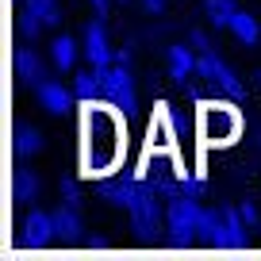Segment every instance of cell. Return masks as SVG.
<instances>
[{"instance_id": "obj_1", "label": "cell", "mask_w": 261, "mask_h": 261, "mask_svg": "<svg viewBox=\"0 0 261 261\" xmlns=\"http://www.w3.org/2000/svg\"><path fill=\"white\" fill-rule=\"evenodd\" d=\"M196 77H200V81L219 85V89H227V92H238V73L223 62L219 54H215V46L196 50Z\"/></svg>"}, {"instance_id": "obj_2", "label": "cell", "mask_w": 261, "mask_h": 261, "mask_svg": "<svg viewBox=\"0 0 261 261\" xmlns=\"http://www.w3.org/2000/svg\"><path fill=\"white\" fill-rule=\"evenodd\" d=\"M85 58H89V69H100V65L115 62V46H112L108 27L100 19H89V27H85Z\"/></svg>"}, {"instance_id": "obj_3", "label": "cell", "mask_w": 261, "mask_h": 261, "mask_svg": "<svg viewBox=\"0 0 261 261\" xmlns=\"http://www.w3.org/2000/svg\"><path fill=\"white\" fill-rule=\"evenodd\" d=\"M119 204H127V212H130V219H135L139 230H158V204H154V196H150V192L130 188V192L119 196Z\"/></svg>"}, {"instance_id": "obj_4", "label": "cell", "mask_w": 261, "mask_h": 261, "mask_svg": "<svg viewBox=\"0 0 261 261\" xmlns=\"http://www.w3.org/2000/svg\"><path fill=\"white\" fill-rule=\"evenodd\" d=\"M165 65H169V77L173 81H188V77H196V46H169V54H165Z\"/></svg>"}, {"instance_id": "obj_5", "label": "cell", "mask_w": 261, "mask_h": 261, "mask_svg": "<svg viewBox=\"0 0 261 261\" xmlns=\"http://www.w3.org/2000/svg\"><path fill=\"white\" fill-rule=\"evenodd\" d=\"M23 227H27V234L35 238V242H50V238L58 234V223H54V212H27V219H23Z\"/></svg>"}, {"instance_id": "obj_6", "label": "cell", "mask_w": 261, "mask_h": 261, "mask_svg": "<svg viewBox=\"0 0 261 261\" xmlns=\"http://www.w3.org/2000/svg\"><path fill=\"white\" fill-rule=\"evenodd\" d=\"M230 35H234L242 46H253V42L261 39V23H257V16H250V12H242L238 8L234 12V19H230V27H227Z\"/></svg>"}, {"instance_id": "obj_7", "label": "cell", "mask_w": 261, "mask_h": 261, "mask_svg": "<svg viewBox=\"0 0 261 261\" xmlns=\"http://www.w3.org/2000/svg\"><path fill=\"white\" fill-rule=\"evenodd\" d=\"M54 223H58V234L62 238H81V219H77V207L69 200L54 207Z\"/></svg>"}, {"instance_id": "obj_8", "label": "cell", "mask_w": 261, "mask_h": 261, "mask_svg": "<svg viewBox=\"0 0 261 261\" xmlns=\"http://www.w3.org/2000/svg\"><path fill=\"white\" fill-rule=\"evenodd\" d=\"M234 12H238V4H234V0H204V16H207V23L223 27V31L230 27Z\"/></svg>"}, {"instance_id": "obj_9", "label": "cell", "mask_w": 261, "mask_h": 261, "mask_svg": "<svg viewBox=\"0 0 261 261\" xmlns=\"http://www.w3.org/2000/svg\"><path fill=\"white\" fill-rule=\"evenodd\" d=\"M39 100H42V108H46V112H65L69 92H65L58 81H39Z\"/></svg>"}, {"instance_id": "obj_10", "label": "cell", "mask_w": 261, "mask_h": 261, "mask_svg": "<svg viewBox=\"0 0 261 261\" xmlns=\"http://www.w3.org/2000/svg\"><path fill=\"white\" fill-rule=\"evenodd\" d=\"M50 58H54L58 69H69V65L77 62V42H73V35H58V39L50 42Z\"/></svg>"}, {"instance_id": "obj_11", "label": "cell", "mask_w": 261, "mask_h": 261, "mask_svg": "<svg viewBox=\"0 0 261 261\" xmlns=\"http://www.w3.org/2000/svg\"><path fill=\"white\" fill-rule=\"evenodd\" d=\"M219 215H223V227H227V238H238L246 227H250V223H246L242 215H238V207H234V204H227Z\"/></svg>"}, {"instance_id": "obj_12", "label": "cell", "mask_w": 261, "mask_h": 261, "mask_svg": "<svg viewBox=\"0 0 261 261\" xmlns=\"http://www.w3.org/2000/svg\"><path fill=\"white\" fill-rule=\"evenodd\" d=\"M234 207H238V215H242V219L250 223V227H253V223L261 219V215H257V204H253V200H238Z\"/></svg>"}, {"instance_id": "obj_13", "label": "cell", "mask_w": 261, "mask_h": 261, "mask_svg": "<svg viewBox=\"0 0 261 261\" xmlns=\"http://www.w3.org/2000/svg\"><path fill=\"white\" fill-rule=\"evenodd\" d=\"M23 146H27V150H39V146H42V130H39V127H31V130L23 135Z\"/></svg>"}, {"instance_id": "obj_14", "label": "cell", "mask_w": 261, "mask_h": 261, "mask_svg": "<svg viewBox=\"0 0 261 261\" xmlns=\"http://www.w3.org/2000/svg\"><path fill=\"white\" fill-rule=\"evenodd\" d=\"M188 42H192L196 50H207V46H212V39H207V31H192V35H188Z\"/></svg>"}, {"instance_id": "obj_15", "label": "cell", "mask_w": 261, "mask_h": 261, "mask_svg": "<svg viewBox=\"0 0 261 261\" xmlns=\"http://www.w3.org/2000/svg\"><path fill=\"white\" fill-rule=\"evenodd\" d=\"M130 58H135V50H130V46H115V62L130 65Z\"/></svg>"}, {"instance_id": "obj_16", "label": "cell", "mask_w": 261, "mask_h": 261, "mask_svg": "<svg viewBox=\"0 0 261 261\" xmlns=\"http://www.w3.org/2000/svg\"><path fill=\"white\" fill-rule=\"evenodd\" d=\"M92 8H96V16H108V12H112V0H89Z\"/></svg>"}, {"instance_id": "obj_17", "label": "cell", "mask_w": 261, "mask_h": 261, "mask_svg": "<svg viewBox=\"0 0 261 261\" xmlns=\"http://www.w3.org/2000/svg\"><path fill=\"white\" fill-rule=\"evenodd\" d=\"M139 4H142L146 12H162V8H165V0H139Z\"/></svg>"}]
</instances>
